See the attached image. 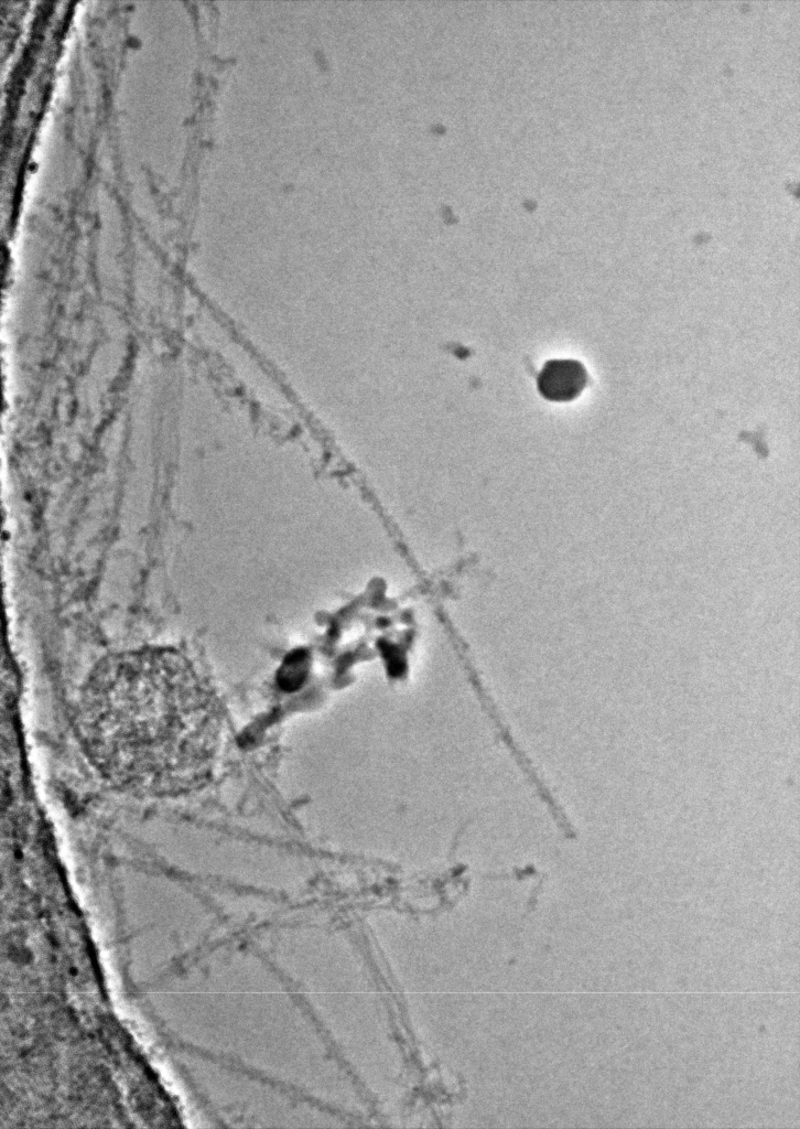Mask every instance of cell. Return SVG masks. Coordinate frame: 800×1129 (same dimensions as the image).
Wrapping results in <instances>:
<instances>
[{
	"instance_id": "cell-1",
	"label": "cell",
	"mask_w": 800,
	"mask_h": 1129,
	"mask_svg": "<svg viewBox=\"0 0 800 1129\" xmlns=\"http://www.w3.org/2000/svg\"><path fill=\"white\" fill-rule=\"evenodd\" d=\"M588 375L585 366L576 359H550L537 377L539 394L553 402H567L577 398L585 389Z\"/></svg>"
}]
</instances>
